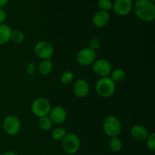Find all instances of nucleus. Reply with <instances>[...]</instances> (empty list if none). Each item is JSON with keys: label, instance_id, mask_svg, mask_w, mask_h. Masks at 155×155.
Wrapping results in <instances>:
<instances>
[{"label": "nucleus", "instance_id": "obj_1", "mask_svg": "<svg viewBox=\"0 0 155 155\" xmlns=\"http://www.w3.org/2000/svg\"><path fill=\"white\" fill-rule=\"evenodd\" d=\"M134 12L144 22H151L155 18V5L148 0H137L134 5Z\"/></svg>", "mask_w": 155, "mask_h": 155}, {"label": "nucleus", "instance_id": "obj_2", "mask_svg": "<svg viewBox=\"0 0 155 155\" xmlns=\"http://www.w3.org/2000/svg\"><path fill=\"white\" fill-rule=\"evenodd\" d=\"M95 90L101 98H110L116 90V83L108 77H101L96 82Z\"/></svg>", "mask_w": 155, "mask_h": 155}, {"label": "nucleus", "instance_id": "obj_3", "mask_svg": "<svg viewBox=\"0 0 155 155\" xmlns=\"http://www.w3.org/2000/svg\"><path fill=\"white\" fill-rule=\"evenodd\" d=\"M103 130L104 133L110 138L116 137L122 131V124L117 117H107L103 122Z\"/></svg>", "mask_w": 155, "mask_h": 155}, {"label": "nucleus", "instance_id": "obj_4", "mask_svg": "<svg viewBox=\"0 0 155 155\" xmlns=\"http://www.w3.org/2000/svg\"><path fill=\"white\" fill-rule=\"evenodd\" d=\"M61 142L62 148L68 154H76L80 148V138L74 133H67Z\"/></svg>", "mask_w": 155, "mask_h": 155}, {"label": "nucleus", "instance_id": "obj_5", "mask_svg": "<svg viewBox=\"0 0 155 155\" xmlns=\"http://www.w3.org/2000/svg\"><path fill=\"white\" fill-rule=\"evenodd\" d=\"M51 109V106L49 101L43 97L36 98L31 104L32 113L39 118L48 116Z\"/></svg>", "mask_w": 155, "mask_h": 155}, {"label": "nucleus", "instance_id": "obj_6", "mask_svg": "<svg viewBox=\"0 0 155 155\" xmlns=\"http://www.w3.org/2000/svg\"><path fill=\"white\" fill-rule=\"evenodd\" d=\"M2 128L5 133L8 136H16L21 130V121L15 115H9L3 120Z\"/></svg>", "mask_w": 155, "mask_h": 155}, {"label": "nucleus", "instance_id": "obj_7", "mask_svg": "<svg viewBox=\"0 0 155 155\" xmlns=\"http://www.w3.org/2000/svg\"><path fill=\"white\" fill-rule=\"evenodd\" d=\"M34 53L42 60H50L54 54V48L48 41H39L35 45Z\"/></svg>", "mask_w": 155, "mask_h": 155}, {"label": "nucleus", "instance_id": "obj_8", "mask_svg": "<svg viewBox=\"0 0 155 155\" xmlns=\"http://www.w3.org/2000/svg\"><path fill=\"white\" fill-rule=\"evenodd\" d=\"M92 71L100 78L108 77L112 71L111 64L107 59H98L92 64Z\"/></svg>", "mask_w": 155, "mask_h": 155}, {"label": "nucleus", "instance_id": "obj_9", "mask_svg": "<svg viewBox=\"0 0 155 155\" xmlns=\"http://www.w3.org/2000/svg\"><path fill=\"white\" fill-rule=\"evenodd\" d=\"M96 60V52L90 48H84L77 54V61L81 66H89Z\"/></svg>", "mask_w": 155, "mask_h": 155}, {"label": "nucleus", "instance_id": "obj_10", "mask_svg": "<svg viewBox=\"0 0 155 155\" xmlns=\"http://www.w3.org/2000/svg\"><path fill=\"white\" fill-rule=\"evenodd\" d=\"M133 7V0H115L112 9L116 15L125 16L130 13Z\"/></svg>", "mask_w": 155, "mask_h": 155}, {"label": "nucleus", "instance_id": "obj_11", "mask_svg": "<svg viewBox=\"0 0 155 155\" xmlns=\"http://www.w3.org/2000/svg\"><path fill=\"white\" fill-rule=\"evenodd\" d=\"M73 92L78 98H86L89 93V83L83 79H78L73 85Z\"/></svg>", "mask_w": 155, "mask_h": 155}, {"label": "nucleus", "instance_id": "obj_12", "mask_svg": "<svg viewBox=\"0 0 155 155\" xmlns=\"http://www.w3.org/2000/svg\"><path fill=\"white\" fill-rule=\"evenodd\" d=\"M48 117L51 119V122L55 124H61L66 121L68 117V114L66 110L61 106H57L51 109Z\"/></svg>", "mask_w": 155, "mask_h": 155}, {"label": "nucleus", "instance_id": "obj_13", "mask_svg": "<svg viewBox=\"0 0 155 155\" xmlns=\"http://www.w3.org/2000/svg\"><path fill=\"white\" fill-rule=\"evenodd\" d=\"M110 21V14L108 12L99 10L92 17V24L98 28H101L107 25Z\"/></svg>", "mask_w": 155, "mask_h": 155}, {"label": "nucleus", "instance_id": "obj_14", "mask_svg": "<svg viewBox=\"0 0 155 155\" xmlns=\"http://www.w3.org/2000/svg\"><path fill=\"white\" fill-rule=\"evenodd\" d=\"M130 135L134 140L142 142L145 141L149 134L146 127L140 124H136L131 128Z\"/></svg>", "mask_w": 155, "mask_h": 155}, {"label": "nucleus", "instance_id": "obj_15", "mask_svg": "<svg viewBox=\"0 0 155 155\" xmlns=\"http://www.w3.org/2000/svg\"><path fill=\"white\" fill-rule=\"evenodd\" d=\"M12 30L6 24H0V45H5L11 39Z\"/></svg>", "mask_w": 155, "mask_h": 155}, {"label": "nucleus", "instance_id": "obj_16", "mask_svg": "<svg viewBox=\"0 0 155 155\" xmlns=\"http://www.w3.org/2000/svg\"><path fill=\"white\" fill-rule=\"evenodd\" d=\"M53 69V63L50 60H42L38 66V71L42 75H48Z\"/></svg>", "mask_w": 155, "mask_h": 155}, {"label": "nucleus", "instance_id": "obj_17", "mask_svg": "<svg viewBox=\"0 0 155 155\" xmlns=\"http://www.w3.org/2000/svg\"><path fill=\"white\" fill-rule=\"evenodd\" d=\"M110 78L116 83H121L126 79V72L122 68H116L113 70L110 74Z\"/></svg>", "mask_w": 155, "mask_h": 155}, {"label": "nucleus", "instance_id": "obj_18", "mask_svg": "<svg viewBox=\"0 0 155 155\" xmlns=\"http://www.w3.org/2000/svg\"><path fill=\"white\" fill-rule=\"evenodd\" d=\"M108 146L110 151L112 152L117 153L121 151L123 148V143L122 141L118 138V136L116 137L110 138L108 142Z\"/></svg>", "mask_w": 155, "mask_h": 155}, {"label": "nucleus", "instance_id": "obj_19", "mask_svg": "<svg viewBox=\"0 0 155 155\" xmlns=\"http://www.w3.org/2000/svg\"><path fill=\"white\" fill-rule=\"evenodd\" d=\"M52 124L53 123L51 122V119H50L48 116H45L42 117H40L39 120V122H38L39 127L42 130H44V131H48L50 129H51Z\"/></svg>", "mask_w": 155, "mask_h": 155}, {"label": "nucleus", "instance_id": "obj_20", "mask_svg": "<svg viewBox=\"0 0 155 155\" xmlns=\"http://www.w3.org/2000/svg\"><path fill=\"white\" fill-rule=\"evenodd\" d=\"M67 135V131L63 127H55L51 132V137L55 141H61Z\"/></svg>", "mask_w": 155, "mask_h": 155}, {"label": "nucleus", "instance_id": "obj_21", "mask_svg": "<svg viewBox=\"0 0 155 155\" xmlns=\"http://www.w3.org/2000/svg\"><path fill=\"white\" fill-rule=\"evenodd\" d=\"M24 39V35L21 30H12V36H11V40L13 42L17 44L21 43Z\"/></svg>", "mask_w": 155, "mask_h": 155}, {"label": "nucleus", "instance_id": "obj_22", "mask_svg": "<svg viewBox=\"0 0 155 155\" xmlns=\"http://www.w3.org/2000/svg\"><path fill=\"white\" fill-rule=\"evenodd\" d=\"M98 5L100 10L108 12V11L111 10L113 8V3H112L111 0H98Z\"/></svg>", "mask_w": 155, "mask_h": 155}, {"label": "nucleus", "instance_id": "obj_23", "mask_svg": "<svg viewBox=\"0 0 155 155\" xmlns=\"http://www.w3.org/2000/svg\"><path fill=\"white\" fill-rule=\"evenodd\" d=\"M74 77V74H73L71 71H66V72L62 74L61 77V82L63 84L68 85L73 81Z\"/></svg>", "mask_w": 155, "mask_h": 155}, {"label": "nucleus", "instance_id": "obj_24", "mask_svg": "<svg viewBox=\"0 0 155 155\" xmlns=\"http://www.w3.org/2000/svg\"><path fill=\"white\" fill-rule=\"evenodd\" d=\"M145 144L146 147L151 151H154L155 149V134L154 133H151L148 136L147 139H145Z\"/></svg>", "mask_w": 155, "mask_h": 155}, {"label": "nucleus", "instance_id": "obj_25", "mask_svg": "<svg viewBox=\"0 0 155 155\" xmlns=\"http://www.w3.org/2000/svg\"><path fill=\"white\" fill-rule=\"evenodd\" d=\"M100 46H101V40L98 38H93L89 42V48L94 51H96L97 49H98Z\"/></svg>", "mask_w": 155, "mask_h": 155}, {"label": "nucleus", "instance_id": "obj_26", "mask_svg": "<svg viewBox=\"0 0 155 155\" xmlns=\"http://www.w3.org/2000/svg\"><path fill=\"white\" fill-rule=\"evenodd\" d=\"M6 18H7L6 12H5L4 9L0 8V24H4L5 21H6Z\"/></svg>", "mask_w": 155, "mask_h": 155}, {"label": "nucleus", "instance_id": "obj_27", "mask_svg": "<svg viewBox=\"0 0 155 155\" xmlns=\"http://www.w3.org/2000/svg\"><path fill=\"white\" fill-rule=\"evenodd\" d=\"M8 2V0H0V8L5 6Z\"/></svg>", "mask_w": 155, "mask_h": 155}, {"label": "nucleus", "instance_id": "obj_28", "mask_svg": "<svg viewBox=\"0 0 155 155\" xmlns=\"http://www.w3.org/2000/svg\"><path fill=\"white\" fill-rule=\"evenodd\" d=\"M1 155H18V154H16L14 151H6V152H4Z\"/></svg>", "mask_w": 155, "mask_h": 155}, {"label": "nucleus", "instance_id": "obj_29", "mask_svg": "<svg viewBox=\"0 0 155 155\" xmlns=\"http://www.w3.org/2000/svg\"><path fill=\"white\" fill-rule=\"evenodd\" d=\"M148 1H150V2H154L155 1V0H148Z\"/></svg>", "mask_w": 155, "mask_h": 155}, {"label": "nucleus", "instance_id": "obj_30", "mask_svg": "<svg viewBox=\"0 0 155 155\" xmlns=\"http://www.w3.org/2000/svg\"><path fill=\"white\" fill-rule=\"evenodd\" d=\"M136 1H137V0H136Z\"/></svg>", "mask_w": 155, "mask_h": 155}]
</instances>
